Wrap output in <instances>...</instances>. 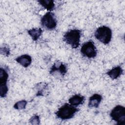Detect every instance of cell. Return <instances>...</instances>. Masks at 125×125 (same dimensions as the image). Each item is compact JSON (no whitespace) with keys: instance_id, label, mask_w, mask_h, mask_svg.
<instances>
[{"instance_id":"obj_17","label":"cell","mask_w":125,"mask_h":125,"mask_svg":"<svg viewBox=\"0 0 125 125\" xmlns=\"http://www.w3.org/2000/svg\"><path fill=\"white\" fill-rule=\"evenodd\" d=\"M29 122L32 125H39L40 124V120L39 116L35 115L33 116L30 119H29Z\"/></svg>"},{"instance_id":"obj_1","label":"cell","mask_w":125,"mask_h":125,"mask_svg":"<svg viewBox=\"0 0 125 125\" xmlns=\"http://www.w3.org/2000/svg\"><path fill=\"white\" fill-rule=\"evenodd\" d=\"M79 109L70 104H65L55 112L57 118L62 120H66L72 118L79 111Z\"/></svg>"},{"instance_id":"obj_13","label":"cell","mask_w":125,"mask_h":125,"mask_svg":"<svg viewBox=\"0 0 125 125\" xmlns=\"http://www.w3.org/2000/svg\"><path fill=\"white\" fill-rule=\"evenodd\" d=\"M27 33L34 41H37L42 33L41 28H33L27 31Z\"/></svg>"},{"instance_id":"obj_14","label":"cell","mask_w":125,"mask_h":125,"mask_svg":"<svg viewBox=\"0 0 125 125\" xmlns=\"http://www.w3.org/2000/svg\"><path fill=\"white\" fill-rule=\"evenodd\" d=\"M39 3L49 12L53 11L55 7L54 1L53 0H39Z\"/></svg>"},{"instance_id":"obj_12","label":"cell","mask_w":125,"mask_h":125,"mask_svg":"<svg viewBox=\"0 0 125 125\" xmlns=\"http://www.w3.org/2000/svg\"><path fill=\"white\" fill-rule=\"evenodd\" d=\"M123 73L122 68L120 66H116L106 73L107 75L112 80H115L119 77Z\"/></svg>"},{"instance_id":"obj_4","label":"cell","mask_w":125,"mask_h":125,"mask_svg":"<svg viewBox=\"0 0 125 125\" xmlns=\"http://www.w3.org/2000/svg\"><path fill=\"white\" fill-rule=\"evenodd\" d=\"M110 116L118 125H125V107L121 105H116L111 111Z\"/></svg>"},{"instance_id":"obj_10","label":"cell","mask_w":125,"mask_h":125,"mask_svg":"<svg viewBox=\"0 0 125 125\" xmlns=\"http://www.w3.org/2000/svg\"><path fill=\"white\" fill-rule=\"evenodd\" d=\"M102 100V96L99 94H94L91 96L88 101V106L89 107H95L97 108L99 107Z\"/></svg>"},{"instance_id":"obj_2","label":"cell","mask_w":125,"mask_h":125,"mask_svg":"<svg viewBox=\"0 0 125 125\" xmlns=\"http://www.w3.org/2000/svg\"><path fill=\"white\" fill-rule=\"evenodd\" d=\"M81 31L79 29H71L66 32L63 37V40L73 48H77L80 45Z\"/></svg>"},{"instance_id":"obj_7","label":"cell","mask_w":125,"mask_h":125,"mask_svg":"<svg viewBox=\"0 0 125 125\" xmlns=\"http://www.w3.org/2000/svg\"><path fill=\"white\" fill-rule=\"evenodd\" d=\"M8 77L7 70L1 67L0 68V96L1 98H4L7 95L8 90L7 84Z\"/></svg>"},{"instance_id":"obj_9","label":"cell","mask_w":125,"mask_h":125,"mask_svg":"<svg viewBox=\"0 0 125 125\" xmlns=\"http://www.w3.org/2000/svg\"><path fill=\"white\" fill-rule=\"evenodd\" d=\"M16 61L24 67L29 66L32 62V58L28 54L22 55L15 59Z\"/></svg>"},{"instance_id":"obj_18","label":"cell","mask_w":125,"mask_h":125,"mask_svg":"<svg viewBox=\"0 0 125 125\" xmlns=\"http://www.w3.org/2000/svg\"><path fill=\"white\" fill-rule=\"evenodd\" d=\"M0 53L5 56H8L10 54V49L7 45H4L0 47Z\"/></svg>"},{"instance_id":"obj_15","label":"cell","mask_w":125,"mask_h":125,"mask_svg":"<svg viewBox=\"0 0 125 125\" xmlns=\"http://www.w3.org/2000/svg\"><path fill=\"white\" fill-rule=\"evenodd\" d=\"M37 86V92L36 96H44L45 89L47 87V84L46 83H39Z\"/></svg>"},{"instance_id":"obj_8","label":"cell","mask_w":125,"mask_h":125,"mask_svg":"<svg viewBox=\"0 0 125 125\" xmlns=\"http://www.w3.org/2000/svg\"><path fill=\"white\" fill-rule=\"evenodd\" d=\"M49 72L50 74H53L55 72H59L62 76H63L67 72V68L66 65L62 62L58 61L52 65Z\"/></svg>"},{"instance_id":"obj_6","label":"cell","mask_w":125,"mask_h":125,"mask_svg":"<svg viewBox=\"0 0 125 125\" xmlns=\"http://www.w3.org/2000/svg\"><path fill=\"white\" fill-rule=\"evenodd\" d=\"M81 52L83 56L88 58H94L97 54V51L94 42L89 41L84 43L81 47Z\"/></svg>"},{"instance_id":"obj_3","label":"cell","mask_w":125,"mask_h":125,"mask_svg":"<svg viewBox=\"0 0 125 125\" xmlns=\"http://www.w3.org/2000/svg\"><path fill=\"white\" fill-rule=\"evenodd\" d=\"M112 30L108 26H101L95 32L94 36L96 39L104 44H108L112 39Z\"/></svg>"},{"instance_id":"obj_11","label":"cell","mask_w":125,"mask_h":125,"mask_svg":"<svg viewBox=\"0 0 125 125\" xmlns=\"http://www.w3.org/2000/svg\"><path fill=\"white\" fill-rule=\"evenodd\" d=\"M84 101V97L80 94L74 95L68 100L69 104L74 106H77L79 105L83 104Z\"/></svg>"},{"instance_id":"obj_5","label":"cell","mask_w":125,"mask_h":125,"mask_svg":"<svg viewBox=\"0 0 125 125\" xmlns=\"http://www.w3.org/2000/svg\"><path fill=\"white\" fill-rule=\"evenodd\" d=\"M41 23L42 27L49 30L54 29L57 24L55 15L51 12H48L42 16Z\"/></svg>"},{"instance_id":"obj_16","label":"cell","mask_w":125,"mask_h":125,"mask_svg":"<svg viewBox=\"0 0 125 125\" xmlns=\"http://www.w3.org/2000/svg\"><path fill=\"white\" fill-rule=\"evenodd\" d=\"M27 101L25 100H21L15 103L14 105V108L17 110H22L25 108L26 104H27Z\"/></svg>"}]
</instances>
